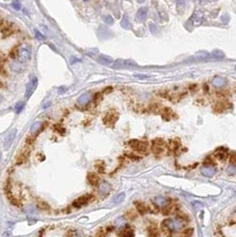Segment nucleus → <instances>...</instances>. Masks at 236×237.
<instances>
[{"label": "nucleus", "instance_id": "obj_1", "mask_svg": "<svg viewBox=\"0 0 236 237\" xmlns=\"http://www.w3.org/2000/svg\"><path fill=\"white\" fill-rule=\"evenodd\" d=\"M31 58V48L29 44H22L18 50V60L23 63L30 60Z\"/></svg>", "mask_w": 236, "mask_h": 237}, {"label": "nucleus", "instance_id": "obj_2", "mask_svg": "<svg viewBox=\"0 0 236 237\" xmlns=\"http://www.w3.org/2000/svg\"><path fill=\"white\" fill-rule=\"evenodd\" d=\"M163 225L171 231H178L184 226L185 223L180 220H171V218H168V220L163 221Z\"/></svg>", "mask_w": 236, "mask_h": 237}, {"label": "nucleus", "instance_id": "obj_3", "mask_svg": "<svg viewBox=\"0 0 236 237\" xmlns=\"http://www.w3.org/2000/svg\"><path fill=\"white\" fill-rule=\"evenodd\" d=\"M38 78L36 77H34L30 79V81L29 82L28 85H27V86H26V92H25V97L26 98H30L33 94L36 88H37V86H38Z\"/></svg>", "mask_w": 236, "mask_h": 237}, {"label": "nucleus", "instance_id": "obj_4", "mask_svg": "<svg viewBox=\"0 0 236 237\" xmlns=\"http://www.w3.org/2000/svg\"><path fill=\"white\" fill-rule=\"evenodd\" d=\"M130 144H131V147L134 150L138 151V152H140V153H143V152L146 151L147 147H148L147 143L139 141V140H131L130 142Z\"/></svg>", "mask_w": 236, "mask_h": 237}, {"label": "nucleus", "instance_id": "obj_5", "mask_svg": "<svg viewBox=\"0 0 236 237\" xmlns=\"http://www.w3.org/2000/svg\"><path fill=\"white\" fill-rule=\"evenodd\" d=\"M148 12V8L147 6H143L139 8V11L137 12V14H136V21H138L139 22L144 21L147 19Z\"/></svg>", "mask_w": 236, "mask_h": 237}, {"label": "nucleus", "instance_id": "obj_6", "mask_svg": "<svg viewBox=\"0 0 236 237\" xmlns=\"http://www.w3.org/2000/svg\"><path fill=\"white\" fill-rule=\"evenodd\" d=\"M17 134V130L16 129H13L11 131V132L9 133L6 138H5V148L8 149L9 148L11 147V145L13 144L14 139H15V136Z\"/></svg>", "mask_w": 236, "mask_h": 237}, {"label": "nucleus", "instance_id": "obj_7", "mask_svg": "<svg viewBox=\"0 0 236 237\" xmlns=\"http://www.w3.org/2000/svg\"><path fill=\"white\" fill-rule=\"evenodd\" d=\"M203 21V14L201 12H196L191 18V21L194 26H200Z\"/></svg>", "mask_w": 236, "mask_h": 237}, {"label": "nucleus", "instance_id": "obj_8", "mask_svg": "<svg viewBox=\"0 0 236 237\" xmlns=\"http://www.w3.org/2000/svg\"><path fill=\"white\" fill-rule=\"evenodd\" d=\"M116 120H117V114L115 111H110L109 113H107L104 119L105 124H114Z\"/></svg>", "mask_w": 236, "mask_h": 237}, {"label": "nucleus", "instance_id": "obj_9", "mask_svg": "<svg viewBox=\"0 0 236 237\" xmlns=\"http://www.w3.org/2000/svg\"><path fill=\"white\" fill-rule=\"evenodd\" d=\"M89 199H90V196L89 195H85V196H82V197H79L78 199H76V201L73 203V206L76 207V208H80L83 205L86 204L88 202H89Z\"/></svg>", "mask_w": 236, "mask_h": 237}, {"label": "nucleus", "instance_id": "obj_10", "mask_svg": "<svg viewBox=\"0 0 236 237\" xmlns=\"http://www.w3.org/2000/svg\"><path fill=\"white\" fill-rule=\"evenodd\" d=\"M201 172H202V174L203 176L208 177V178H211V177L214 176V174L216 173V170L213 167L205 166V167H202L201 169Z\"/></svg>", "mask_w": 236, "mask_h": 237}, {"label": "nucleus", "instance_id": "obj_11", "mask_svg": "<svg viewBox=\"0 0 236 237\" xmlns=\"http://www.w3.org/2000/svg\"><path fill=\"white\" fill-rule=\"evenodd\" d=\"M91 98H92V95H91L90 93H84L78 98L77 103L79 105H86L90 101Z\"/></svg>", "mask_w": 236, "mask_h": 237}, {"label": "nucleus", "instance_id": "obj_12", "mask_svg": "<svg viewBox=\"0 0 236 237\" xmlns=\"http://www.w3.org/2000/svg\"><path fill=\"white\" fill-rule=\"evenodd\" d=\"M111 189V186L107 183V182H102V183L99 185V192L101 195H107Z\"/></svg>", "mask_w": 236, "mask_h": 237}, {"label": "nucleus", "instance_id": "obj_13", "mask_svg": "<svg viewBox=\"0 0 236 237\" xmlns=\"http://www.w3.org/2000/svg\"><path fill=\"white\" fill-rule=\"evenodd\" d=\"M225 84H226L225 79L221 77H217L213 79V85L217 87H223Z\"/></svg>", "mask_w": 236, "mask_h": 237}, {"label": "nucleus", "instance_id": "obj_14", "mask_svg": "<svg viewBox=\"0 0 236 237\" xmlns=\"http://www.w3.org/2000/svg\"><path fill=\"white\" fill-rule=\"evenodd\" d=\"M98 61L99 63H101V64H103V65H110L111 63L113 62V60L108 56L101 55V57H99Z\"/></svg>", "mask_w": 236, "mask_h": 237}, {"label": "nucleus", "instance_id": "obj_15", "mask_svg": "<svg viewBox=\"0 0 236 237\" xmlns=\"http://www.w3.org/2000/svg\"><path fill=\"white\" fill-rule=\"evenodd\" d=\"M121 26L123 27V29L125 30H130L131 28V22L129 21V18L127 15H124L123 18V20L121 21Z\"/></svg>", "mask_w": 236, "mask_h": 237}, {"label": "nucleus", "instance_id": "obj_16", "mask_svg": "<svg viewBox=\"0 0 236 237\" xmlns=\"http://www.w3.org/2000/svg\"><path fill=\"white\" fill-rule=\"evenodd\" d=\"M88 180H89V182H90V184H92V185L95 186V185L98 184L99 178L97 177V175L94 174V173H89V175H88Z\"/></svg>", "mask_w": 236, "mask_h": 237}, {"label": "nucleus", "instance_id": "obj_17", "mask_svg": "<svg viewBox=\"0 0 236 237\" xmlns=\"http://www.w3.org/2000/svg\"><path fill=\"white\" fill-rule=\"evenodd\" d=\"M11 68L14 72H17V73H20V72L23 71V69H24V68L20 64L19 62H13V64L11 65Z\"/></svg>", "mask_w": 236, "mask_h": 237}, {"label": "nucleus", "instance_id": "obj_18", "mask_svg": "<svg viewBox=\"0 0 236 237\" xmlns=\"http://www.w3.org/2000/svg\"><path fill=\"white\" fill-rule=\"evenodd\" d=\"M26 212L28 213V215L30 216H36L38 214V211H37V209H36V208L32 205H30L26 208Z\"/></svg>", "mask_w": 236, "mask_h": 237}, {"label": "nucleus", "instance_id": "obj_19", "mask_svg": "<svg viewBox=\"0 0 236 237\" xmlns=\"http://www.w3.org/2000/svg\"><path fill=\"white\" fill-rule=\"evenodd\" d=\"M155 201H156V203L158 204L159 206H163V205L166 203V199L163 197V196H161V195L156 196Z\"/></svg>", "mask_w": 236, "mask_h": 237}, {"label": "nucleus", "instance_id": "obj_20", "mask_svg": "<svg viewBox=\"0 0 236 237\" xmlns=\"http://www.w3.org/2000/svg\"><path fill=\"white\" fill-rule=\"evenodd\" d=\"M124 198H125V194L124 193H121V194H119L115 198L114 201H115V203H122L123 201Z\"/></svg>", "mask_w": 236, "mask_h": 237}, {"label": "nucleus", "instance_id": "obj_21", "mask_svg": "<svg viewBox=\"0 0 236 237\" xmlns=\"http://www.w3.org/2000/svg\"><path fill=\"white\" fill-rule=\"evenodd\" d=\"M41 127V123L39 122H37V123H35L32 126H31V128H30V132H36L37 131H38V129Z\"/></svg>", "mask_w": 236, "mask_h": 237}, {"label": "nucleus", "instance_id": "obj_22", "mask_svg": "<svg viewBox=\"0 0 236 237\" xmlns=\"http://www.w3.org/2000/svg\"><path fill=\"white\" fill-rule=\"evenodd\" d=\"M213 55H214V57H216V58H217V59H222V58H224V53L221 52V51H219V50H215V51H213Z\"/></svg>", "mask_w": 236, "mask_h": 237}, {"label": "nucleus", "instance_id": "obj_23", "mask_svg": "<svg viewBox=\"0 0 236 237\" xmlns=\"http://www.w3.org/2000/svg\"><path fill=\"white\" fill-rule=\"evenodd\" d=\"M104 21L108 25H112L114 23V19L112 18L111 15H107L104 17Z\"/></svg>", "mask_w": 236, "mask_h": 237}, {"label": "nucleus", "instance_id": "obj_24", "mask_svg": "<svg viewBox=\"0 0 236 237\" xmlns=\"http://www.w3.org/2000/svg\"><path fill=\"white\" fill-rule=\"evenodd\" d=\"M137 208H138V211H139L141 214L146 213V211H147V209H146V207L144 206L143 203H139L138 206H137Z\"/></svg>", "mask_w": 236, "mask_h": 237}, {"label": "nucleus", "instance_id": "obj_25", "mask_svg": "<svg viewBox=\"0 0 236 237\" xmlns=\"http://www.w3.org/2000/svg\"><path fill=\"white\" fill-rule=\"evenodd\" d=\"M221 21H222L225 24L228 23L229 21H230V16H229L228 14H224V15H222V17H221Z\"/></svg>", "mask_w": 236, "mask_h": 237}, {"label": "nucleus", "instance_id": "obj_26", "mask_svg": "<svg viewBox=\"0 0 236 237\" xmlns=\"http://www.w3.org/2000/svg\"><path fill=\"white\" fill-rule=\"evenodd\" d=\"M227 172L229 173V174H235L236 173V167L233 166V165H230L227 168Z\"/></svg>", "mask_w": 236, "mask_h": 237}, {"label": "nucleus", "instance_id": "obj_27", "mask_svg": "<svg viewBox=\"0 0 236 237\" xmlns=\"http://www.w3.org/2000/svg\"><path fill=\"white\" fill-rule=\"evenodd\" d=\"M12 5L13 6L14 9H16V10H20L21 9V4L19 3V1H17V0L12 4Z\"/></svg>", "mask_w": 236, "mask_h": 237}, {"label": "nucleus", "instance_id": "obj_28", "mask_svg": "<svg viewBox=\"0 0 236 237\" xmlns=\"http://www.w3.org/2000/svg\"><path fill=\"white\" fill-rule=\"evenodd\" d=\"M23 107H24V103H19L17 105V107H16V111H17V113H19V112H21L22 109H23Z\"/></svg>", "mask_w": 236, "mask_h": 237}, {"label": "nucleus", "instance_id": "obj_29", "mask_svg": "<svg viewBox=\"0 0 236 237\" xmlns=\"http://www.w3.org/2000/svg\"><path fill=\"white\" fill-rule=\"evenodd\" d=\"M193 205H194V207L195 209H202V204L201 203H199V202L193 203Z\"/></svg>", "mask_w": 236, "mask_h": 237}, {"label": "nucleus", "instance_id": "obj_30", "mask_svg": "<svg viewBox=\"0 0 236 237\" xmlns=\"http://www.w3.org/2000/svg\"><path fill=\"white\" fill-rule=\"evenodd\" d=\"M36 35H37V36H37V38H38V39H40V40H42V39L44 40V39L45 38L44 36L41 33H39L38 31H36Z\"/></svg>", "mask_w": 236, "mask_h": 237}, {"label": "nucleus", "instance_id": "obj_31", "mask_svg": "<svg viewBox=\"0 0 236 237\" xmlns=\"http://www.w3.org/2000/svg\"><path fill=\"white\" fill-rule=\"evenodd\" d=\"M149 27H150V30H151L153 33H155V31H156V25H154V24H150V25H149Z\"/></svg>", "mask_w": 236, "mask_h": 237}, {"label": "nucleus", "instance_id": "obj_32", "mask_svg": "<svg viewBox=\"0 0 236 237\" xmlns=\"http://www.w3.org/2000/svg\"><path fill=\"white\" fill-rule=\"evenodd\" d=\"M231 159H232L233 162H234L236 163V154H233L232 157H231Z\"/></svg>", "mask_w": 236, "mask_h": 237}, {"label": "nucleus", "instance_id": "obj_33", "mask_svg": "<svg viewBox=\"0 0 236 237\" xmlns=\"http://www.w3.org/2000/svg\"><path fill=\"white\" fill-rule=\"evenodd\" d=\"M50 105H51V102H50V101H48V103H46L45 105H44V106H43V107H44V108H46V107H47L48 106H50Z\"/></svg>", "mask_w": 236, "mask_h": 237}, {"label": "nucleus", "instance_id": "obj_34", "mask_svg": "<svg viewBox=\"0 0 236 237\" xmlns=\"http://www.w3.org/2000/svg\"><path fill=\"white\" fill-rule=\"evenodd\" d=\"M3 101V97H2V95H0V103H1Z\"/></svg>", "mask_w": 236, "mask_h": 237}, {"label": "nucleus", "instance_id": "obj_35", "mask_svg": "<svg viewBox=\"0 0 236 237\" xmlns=\"http://www.w3.org/2000/svg\"><path fill=\"white\" fill-rule=\"evenodd\" d=\"M137 1H138L139 3H143V2L145 1V0H137Z\"/></svg>", "mask_w": 236, "mask_h": 237}, {"label": "nucleus", "instance_id": "obj_36", "mask_svg": "<svg viewBox=\"0 0 236 237\" xmlns=\"http://www.w3.org/2000/svg\"><path fill=\"white\" fill-rule=\"evenodd\" d=\"M84 1H86V0H84Z\"/></svg>", "mask_w": 236, "mask_h": 237}]
</instances>
